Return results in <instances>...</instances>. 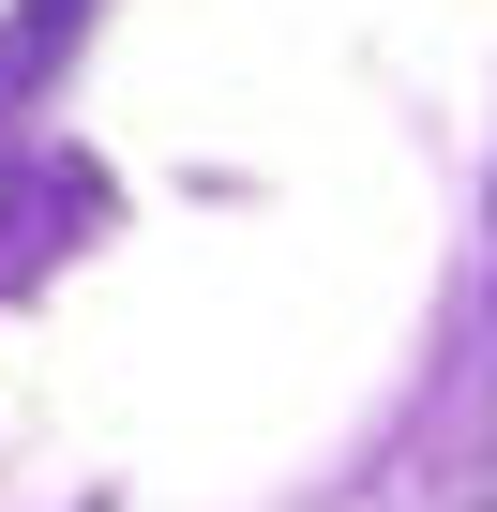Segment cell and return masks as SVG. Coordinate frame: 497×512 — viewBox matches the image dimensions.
I'll use <instances>...</instances> for the list:
<instances>
[]
</instances>
